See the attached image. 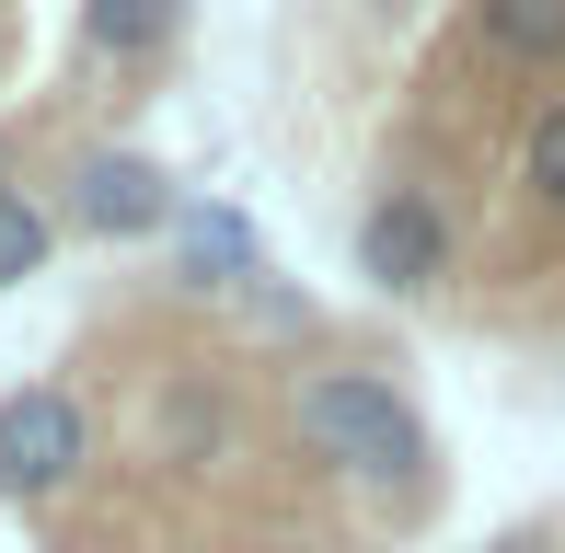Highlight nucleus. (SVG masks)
Returning a JSON list of instances; mask_svg holds the SVG:
<instances>
[{"label":"nucleus","instance_id":"nucleus-1","mask_svg":"<svg viewBox=\"0 0 565 553\" xmlns=\"http://www.w3.org/2000/svg\"><path fill=\"white\" fill-rule=\"evenodd\" d=\"M277 426L312 473H335L358 508H381L393 531H427L450 496L439 426L416 415V392L393 381L381 358H289L277 369Z\"/></svg>","mask_w":565,"mask_h":553},{"label":"nucleus","instance_id":"nucleus-2","mask_svg":"<svg viewBox=\"0 0 565 553\" xmlns=\"http://www.w3.org/2000/svg\"><path fill=\"white\" fill-rule=\"evenodd\" d=\"M347 254H358V276H370L381 300H439L461 276V208L427 173H381V185L358 196V219H347Z\"/></svg>","mask_w":565,"mask_h":553},{"label":"nucleus","instance_id":"nucleus-3","mask_svg":"<svg viewBox=\"0 0 565 553\" xmlns=\"http://www.w3.org/2000/svg\"><path fill=\"white\" fill-rule=\"evenodd\" d=\"M46 185H58L46 196L58 231H82V242H173V219H185V185L127 139H70Z\"/></svg>","mask_w":565,"mask_h":553},{"label":"nucleus","instance_id":"nucleus-4","mask_svg":"<svg viewBox=\"0 0 565 553\" xmlns=\"http://www.w3.org/2000/svg\"><path fill=\"white\" fill-rule=\"evenodd\" d=\"M105 462V426H93V404L70 381H23L0 392V508H58L82 473Z\"/></svg>","mask_w":565,"mask_h":553},{"label":"nucleus","instance_id":"nucleus-5","mask_svg":"<svg viewBox=\"0 0 565 553\" xmlns=\"http://www.w3.org/2000/svg\"><path fill=\"white\" fill-rule=\"evenodd\" d=\"M196 0H82L70 12V69L82 82H162Z\"/></svg>","mask_w":565,"mask_h":553},{"label":"nucleus","instance_id":"nucleus-6","mask_svg":"<svg viewBox=\"0 0 565 553\" xmlns=\"http://www.w3.org/2000/svg\"><path fill=\"white\" fill-rule=\"evenodd\" d=\"M231 438H243V415H231V381H220V369H173V381L150 392V462L209 473V462H231Z\"/></svg>","mask_w":565,"mask_h":553},{"label":"nucleus","instance_id":"nucleus-7","mask_svg":"<svg viewBox=\"0 0 565 553\" xmlns=\"http://www.w3.org/2000/svg\"><path fill=\"white\" fill-rule=\"evenodd\" d=\"M254 276H266V231L243 208H220V196H185V219H173V289H231L243 300Z\"/></svg>","mask_w":565,"mask_h":553},{"label":"nucleus","instance_id":"nucleus-8","mask_svg":"<svg viewBox=\"0 0 565 553\" xmlns=\"http://www.w3.org/2000/svg\"><path fill=\"white\" fill-rule=\"evenodd\" d=\"M461 35L484 69L543 82V69H565V0H461Z\"/></svg>","mask_w":565,"mask_h":553},{"label":"nucleus","instance_id":"nucleus-9","mask_svg":"<svg viewBox=\"0 0 565 553\" xmlns=\"http://www.w3.org/2000/svg\"><path fill=\"white\" fill-rule=\"evenodd\" d=\"M508 185H520V208H531V219H554V231H565V93H543V105L520 116Z\"/></svg>","mask_w":565,"mask_h":553},{"label":"nucleus","instance_id":"nucleus-10","mask_svg":"<svg viewBox=\"0 0 565 553\" xmlns=\"http://www.w3.org/2000/svg\"><path fill=\"white\" fill-rule=\"evenodd\" d=\"M46 254H58V208H46L35 185H0V289L46 276Z\"/></svg>","mask_w":565,"mask_h":553},{"label":"nucleus","instance_id":"nucleus-11","mask_svg":"<svg viewBox=\"0 0 565 553\" xmlns=\"http://www.w3.org/2000/svg\"><path fill=\"white\" fill-rule=\"evenodd\" d=\"M554 542H565V531H554V519H508V531H497V542H484V553H554Z\"/></svg>","mask_w":565,"mask_h":553},{"label":"nucleus","instance_id":"nucleus-12","mask_svg":"<svg viewBox=\"0 0 565 553\" xmlns=\"http://www.w3.org/2000/svg\"><path fill=\"white\" fill-rule=\"evenodd\" d=\"M0 185H23V128H0Z\"/></svg>","mask_w":565,"mask_h":553},{"label":"nucleus","instance_id":"nucleus-13","mask_svg":"<svg viewBox=\"0 0 565 553\" xmlns=\"http://www.w3.org/2000/svg\"><path fill=\"white\" fill-rule=\"evenodd\" d=\"M0 69H12V12H0Z\"/></svg>","mask_w":565,"mask_h":553}]
</instances>
